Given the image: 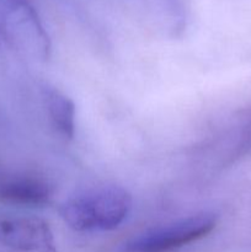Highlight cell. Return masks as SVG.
Returning a JSON list of instances; mask_svg holds the SVG:
<instances>
[{
	"instance_id": "6",
	"label": "cell",
	"mask_w": 251,
	"mask_h": 252,
	"mask_svg": "<svg viewBox=\"0 0 251 252\" xmlns=\"http://www.w3.org/2000/svg\"><path fill=\"white\" fill-rule=\"evenodd\" d=\"M46 105L49 121L61 137L64 139H73L75 134V105L73 101L61 91H46Z\"/></svg>"
},
{
	"instance_id": "5",
	"label": "cell",
	"mask_w": 251,
	"mask_h": 252,
	"mask_svg": "<svg viewBox=\"0 0 251 252\" xmlns=\"http://www.w3.org/2000/svg\"><path fill=\"white\" fill-rule=\"evenodd\" d=\"M52 187L34 176H6L0 179V202L14 206L42 207L52 199Z\"/></svg>"
},
{
	"instance_id": "4",
	"label": "cell",
	"mask_w": 251,
	"mask_h": 252,
	"mask_svg": "<svg viewBox=\"0 0 251 252\" xmlns=\"http://www.w3.org/2000/svg\"><path fill=\"white\" fill-rule=\"evenodd\" d=\"M6 25L12 36L42 58H47L51 49L48 34L33 7L26 0H11L6 14Z\"/></svg>"
},
{
	"instance_id": "2",
	"label": "cell",
	"mask_w": 251,
	"mask_h": 252,
	"mask_svg": "<svg viewBox=\"0 0 251 252\" xmlns=\"http://www.w3.org/2000/svg\"><path fill=\"white\" fill-rule=\"evenodd\" d=\"M216 226L214 214H194L139 234L125 244L123 252H172L206 238Z\"/></svg>"
},
{
	"instance_id": "1",
	"label": "cell",
	"mask_w": 251,
	"mask_h": 252,
	"mask_svg": "<svg viewBox=\"0 0 251 252\" xmlns=\"http://www.w3.org/2000/svg\"><path fill=\"white\" fill-rule=\"evenodd\" d=\"M132 196L120 186H103L79 194L62 206L61 217L76 231H110L127 219Z\"/></svg>"
},
{
	"instance_id": "3",
	"label": "cell",
	"mask_w": 251,
	"mask_h": 252,
	"mask_svg": "<svg viewBox=\"0 0 251 252\" xmlns=\"http://www.w3.org/2000/svg\"><path fill=\"white\" fill-rule=\"evenodd\" d=\"M0 246L19 252H57L47 221L16 214H0Z\"/></svg>"
}]
</instances>
